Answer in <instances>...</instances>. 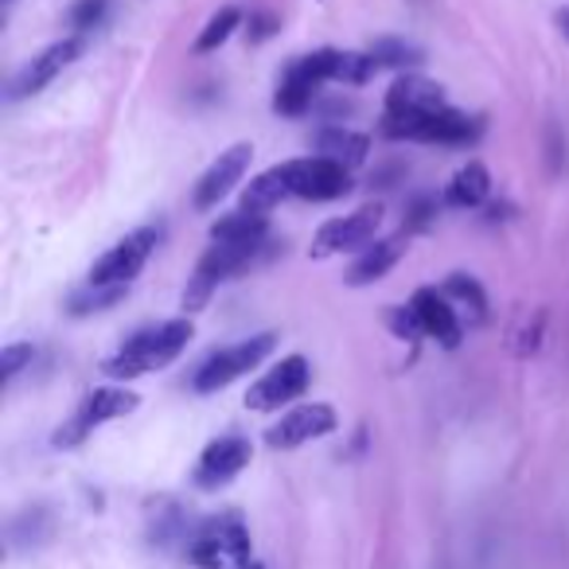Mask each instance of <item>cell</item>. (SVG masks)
<instances>
[{
  "label": "cell",
  "mask_w": 569,
  "mask_h": 569,
  "mask_svg": "<svg viewBox=\"0 0 569 569\" xmlns=\"http://www.w3.org/2000/svg\"><path fill=\"white\" fill-rule=\"evenodd\" d=\"M191 336H196V328H191L188 317L152 325V328H144V332H137L133 340L121 343V348L102 363V371L110 375L113 382H133L152 371H164L168 363L180 359V351L188 348Z\"/></svg>",
  "instance_id": "1"
},
{
  "label": "cell",
  "mask_w": 569,
  "mask_h": 569,
  "mask_svg": "<svg viewBox=\"0 0 569 569\" xmlns=\"http://www.w3.org/2000/svg\"><path fill=\"white\" fill-rule=\"evenodd\" d=\"M261 246L266 242H258V238H211V250L199 258L188 289H183V309L188 312L203 309L214 297V289H219L230 273H238L246 261H253V253H258Z\"/></svg>",
  "instance_id": "2"
},
{
  "label": "cell",
  "mask_w": 569,
  "mask_h": 569,
  "mask_svg": "<svg viewBox=\"0 0 569 569\" xmlns=\"http://www.w3.org/2000/svg\"><path fill=\"white\" fill-rule=\"evenodd\" d=\"M188 561L199 569H238L250 561V530L238 515H219L207 519L203 527L191 535Z\"/></svg>",
  "instance_id": "3"
},
{
  "label": "cell",
  "mask_w": 569,
  "mask_h": 569,
  "mask_svg": "<svg viewBox=\"0 0 569 569\" xmlns=\"http://www.w3.org/2000/svg\"><path fill=\"white\" fill-rule=\"evenodd\" d=\"M382 133L395 141H426V144H468L483 133V121L468 118L460 110L418 113V118H382Z\"/></svg>",
  "instance_id": "4"
},
{
  "label": "cell",
  "mask_w": 569,
  "mask_h": 569,
  "mask_svg": "<svg viewBox=\"0 0 569 569\" xmlns=\"http://www.w3.org/2000/svg\"><path fill=\"white\" fill-rule=\"evenodd\" d=\"M273 348H277L273 332H258L242 343H230V348L214 351L211 359H203V367L191 375V387H196L199 395H214V390L230 387V382H238L242 375H250Z\"/></svg>",
  "instance_id": "5"
},
{
  "label": "cell",
  "mask_w": 569,
  "mask_h": 569,
  "mask_svg": "<svg viewBox=\"0 0 569 569\" xmlns=\"http://www.w3.org/2000/svg\"><path fill=\"white\" fill-rule=\"evenodd\" d=\"M137 402H141V398H137L133 390H126V387H98V390H90V395L79 402V410L71 413V421H67V426H59L56 445H59V449H74V445L87 441V437L94 433L98 426H106V421L133 413Z\"/></svg>",
  "instance_id": "6"
},
{
  "label": "cell",
  "mask_w": 569,
  "mask_h": 569,
  "mask_svg": "<svg viewBox=\"0 0 569 569\" xmlns=\"http://www.w3.org/2000/svg\"><path fill=\"white\" fill-rule=\"evenodd\" d=\"M379 230H382V207L379 203H367L351 214L328 219L325 227L317 230V238H312V258L325 261V258L351 253V250L363 253L371 242H379Z\"/></svg>",
  "instance_id": "7"
},
{
  "label": "cell",
  "mask_w": 569,
  "mask_h": 569,
  "mask_svg": "<svg viewBox=\"0 0 569 569\" xmlns=\"http://www.w3.org/2000/svg\"><path fill=\"white\" fill-rule=\"evenodd\" d=\"M312 382V367L305 356H284L281 363H273L250 390H246V410H281V406L297 402V398L309 390Z\"/></svg>",
  "instance_id": "8"
},
{
  "label": "cell",
  "mask_w": 569,
  "mask_h": 569,
  "mask_svg": "<svg viewBox=\"0 0 569 569\" xmlns=\"http://www.w3.org/2000/svg\"><path fill=\"white\" fill-rule=\"evenodd\" d=\"M160 227H137L133 234H126L118 246L102 253L90 269V284H129L144 269V261L152 258V250L160 246Z\"/></svg>",
  "instance_id": "9"
},
{
  "label": "cell",
  "mask_w": 569,
  "mask_h": 569,
  "mask_svg": "<svg viewBox=\"0 0 569 569\" xmlns=\"http://www.w3.org/2000/svg\"><path fill=\"white\" fill-rule=\"evenodd\" d=\"M289 183V196H301V199H343L351 191V172L325 157H305V160H284L277 164Z\"/></svg>",
  "instance_id": "10"
},
{
  "label": "cell",
  "mask_w": 569,
  "mask_h": 569,
  "mask_svg": "<svg viewBox=\"0 0 569 569\" xmlns=\"http://www.w3.org/2000/svg\"><path fill=\"white\" fill-rule=\"evenodd\" d=\"M340 418L328 402H305V406H293L289 413L273 421L266 429V445L269 449H301L309 441H320V437L336 433Z\"/></svg>",
  "instance_id": "11"
},
{
  "label": "cell",
  "mask_w": 569,
  "mask_h": 569,
  "mask_svg": "<svg viewBox=\"0 0 569 569\" xmlns=\"http://www.w3.org/2000/svg\"><path fill=\"white\" fill-rule=\"evenodd\" d=\"M82 48H87V43H82V36H67V40L43 48L36 59H28V63L20 67L17 79L9 82V102H24V98L40 94L43 87H51V82H56L59 74H63L67 67L82 56Z\"/></svg>",
  "instance_id": "12"
},
{
  "label": "cell",
  "mask_w": 569,
  "mask_h": 569,
  "mask_svg": "<svg viewBox=\"0 0 569 569\" xmlns=\"http://www.w3.org/2000/svg\"><path fill=\"white\" fill-rule=\"evenodd\" d=\"M250 160H253V144L250 141H238V144H230L227 152H219V157L211 160V168L199 176L191 203H196L199 211H211V207H219L222 199H227L230 191L242 183V176L250 172Z\"/></svg>",
  "instance_id": "13"
},
{
  "label": "cell",
  "mask_w": 569,
  "mask_h": 569,
  "mask_svg": "<svg viewBox=\"0 0 569 569\" xmlns=\"http://www.w3.org/2000/svg\"><path fill=\"white\" fill-rule=\"evenodd\" d=\"M250 452H253L250 441H246V437H234V433L211 441L196 465V488H203V491L227 488V483L250 465Z\"/></svg>",
  "instance_id": "14"
},
{
  "label": "cell",
  "mask_w": 569,
  "mask_h": 569,
  "mask_svg": "<svg viewBox=\"0 0 569 569\" xmlns=\"http://www.w3.org/2000/svg\"><path fill=\"white\" fill-rule=\"evenodd\" d=\"M410 309L418 312L421 332H426L429 340H437L441 348H460V340H465V325H460V312L452 309L449 297L437 293V289H418L413 301H410Z\"/></svg>",
  "instance_id": "15"
},
{
  "label": "cell",
  "mask_w": 569,
  "mask_h": 569,
  "mask_svg": "<svg viewBox=\"0 0 569 569\" xmlns=\"http://www.w3.org/2000/svg\"><path fill=\"white\" fill-rule=\"evenodd\" d=\"M449 110L445 102V90L433 79H421V74H402L395 79V87L387 90V113L390 118H418V113H437Z\"/></svg>",
  "instance_id": "16"
},
{
  "label": "cell",
  "mask_w": 569,
  "mask_h": 569,
  "mask_svg": "<svg viewBox=\"0 0 569 569\" xmlns=\"http://www.w3.org/2000/svg\"><path fill=\"white\" fill-rule=\"evenodd\" d=\"M406 253V234H390V238H379V242H371L363 253L356 258V266L348 269V284H371L379 281V277H387L390 269L398 266V258Z\"/></svg>",
  "instance_id": "17"
},
{
  "label": "cell",
  "mask_w": 569,
  "mask_h": 569,
  "mask_svg": "<svg viewBox=\"0 0 569 569\" xmlns=\"http://www.w3.org/2000/svg\"><path fill=\"white\" fill-rule=\"evenodd\" d=\"M317 157L332 160V164L340 168H359L367 160V152H371V137L356 133V129H343V126H328L317 133Z\"/></svg>",
  "instance_id": "18"
},
{
  "label": "cell",
  "mask_w": 569,
  "mask_h": 569,
  "mask_svg": "<svg viewBox=\"0 0 569 569\" xmlns=\"http://www.w3.org/2000/svg\"><path fill=\"white\" fill-rule=\"evenodd\" d=\"M320 82L309 74V67L301 63V59H293V63L284 67L281 82H277V94H273V110L284 113V118H297V113H305L312 106V98H317Z\"/></svg>",
  "instance_id": "19"
},
{
  "label": "cell",
  "mask_w": 569,
  "mask_h": 569,
  "mask_svg": "<svg viewBox=\"0 0 569 569\" xmlns=\"http://www.w3.org/2000/svg\"><path fill=\"white\" fill-rule=\"evenodd\" d=\"M488 196H491V176L480 160H468V164L457 168V176L445 183V203L460 207V211H472V207H480Z\"/></svg>",
  "instance_id": "20"
},
{
  "label": "cell",
  "mask_w": 569,
  "mask_h": 569,
  "mask_svg": "<svg viewBox=\"0 0 569 569\" xmlns=\"http://www.w3.org/2000/svg\"><path fill=\"white\" fill-rule=\"evenodd\" d=\"M289 196V183H284V176H281V168H269V172H261V176H253L250 183L242 188V199H238V211H246V214H261L266 219L269 211H273L281 199Z\"/></svg>",
  "instance_id": "21"
},
{
  "label": "cell",
  "mask_w": 569,
  "mask_h": 569,
  "mask_svg": "<svg viewBox=\"0 0 569 569\" xmlns=\"http://www.w3.org/2000/svg\"><path fill=\"white\" fill-rule=\"evenodd\" d=\"M445 297L452 301V309H465V312H472V320H483L488 317V297H483V289L472 281L468 273H452L449 281H445V289H441Z\"/></svg>",
  "instance_id": "22"
},
{
  "label": "cell",
  "mask_w": 569,
  "mask_h": 569,
  "mask_svg": "<svg viewBox=\"0 0 569 569\" xmlns=\"http://www.w3.org/2000/svg\"><path fill=\"white\" fill-rule=\"evenodd\" d=\"M238 24H242V12H238V9H219L211 20H207L203 32H199L196 51H199V56H207V51H219L222 43L238 32Z\"/></svg>",
  "instance_id": "23"
},
{
  "label": "cell",
  "mask_w": 569,
  "mask_h": 569,
  "mask_svg": "<svg viewBox=\"0 0 569 569\" xmlns=\"http://www.w3.org/2000/svg\"><path fill=\"white\" fill-rule=\"evenodd\" d=\"M266 234H269V222L261 214H246V211L222 214L211 227V238H258V242H266Z\"/></svg>",
  "instance_id": "24"
},
{
  "label": "cell",
  "mask_w": 569,
  "mask_h": 569,
  "mask_svg": "<svg viewBox=\"0 0 569 569\" xmlns=\"http://www.w3.org/2000/svg\"><path fill=\"white\" fill-rule=\"evenodd\" d=\"M129 284H90L87 293L71 297V312L74 317H87V312H106L110 305H118L126 297Z\"/></svg>",
  "instance_id": "25"
},
{
  "label": "cell",
  "mask_w": 569,
  "mask_h": 569,
  "mask_svg": "<svg viewBox=\"0 0 569 569\" xmlns=\"http://www.w3.org/2000/svg\"><path fill=\"white\" fill-rule=\"evenodd\" d=\"M371 56L379 59V67H398V71L421 63V51L413 48V43H406V40H379L371 48Z\"/></svg>",
  "instance_id": "26"
},
{
  "label": "cell",
  "mask_w": 569,
  "mask_h": 569,
  "mask_svg": "<svg viewBox=\"0 0 569 569\" xmlns=\"http://www.w3.org/2000/svg\"><path fill=\"white\" fill-rule=\"evenodd\" d=\"M106 9H110V0H74L71 9V28L74 32H90L106 20Z\"/></svg>",
  "instance_id": "27"
},
{
  "label": "cell",
  "mask_w": 569,
  "mask_h": 569,
  "mask_svg": "<svg viewBox=\"0 0 569 569\" xmlns=\"http://www.w3.org/2000/svg\"><path fill=\"white\" fill-rule=\"evenodd\" d=\"M36 359V348L32 343H9V348L0 351V375H4V382H12L20 371H24L28 363Z\"/></svg>",
  "instance_id": "28"
},
{
  "label": "cell",
  "mask_w": 569,
  "mask_h": 569,
  "mask_svg": "<svg viewBox=\"0 0 569 569\" xmlns=\"http://www.w3.org/2000/svg\"><path fill=\"white\" fill-rule=\"evenodd\" d=\"M390 328H395L398 336H406V340H418V336H426L421 332V320H418V312L406 305V309H395L390 312Z\"/></svg>",
  "instance_id": "29"
},
{
  "label": "cell",
  "mask_w": 569,
  "mask_h": 569,
  "mask_svg": "<svg viewBox=\"0 0 569 569\" xmlns=\"http://www.w3.org/2000/svg\"><path fill=\"white\" fill-rule=\"evenodd\" d=\"M277 28H281V20H277L273 12H258V17H250V28H246V32H250L253 43H261V40H269Z\"/></svg>",
  "instance_id": "30"
},
{
  "label": "cell",
  "mask_w": 569,
  "mask_h": 569,
  "mask_svg": "<svg viewBox=\"0 0 569 569\" xmlns=\"http://www.w3.org/2000/svg\"><path fill=\"white\" fill-rule=\"evenodd\" d=\"M429 214H433V203H429V199H413V207H410V227H426Z\"/></svg>",
  "instance_id": "31"
},
{
  "label": "cell",
  "mask_w": 569,
  "mask_h": 569,
  "mask_svg": "<svg viewBox=\"0 0 569 569\" xmlns=\"http://www.w3.org/2000/svg\"><path fill=\"white\" fill-rule=\"evenodd\" d=\"M553 24H558V32L569 40V4H566V9H558V12H553Z\"/></svg>",
  "instance_id": "32"
},
{
  "label": "cell",
  "mask_w": 569,
  "mask_h": 569,
  "mask_svg": "<svg viewBox=\"0 0 569 569\" xmlns=\"http://www.w3.org/2000/svg\"><path fill=\"white\" fill-rule=\"evenodd\" d=\"M238 569H261L258 561H246V566H238Z\"/></svg>",
  "instance_id": "33"
},
{
  "label": "cell",
  "mask_w": 569,
  "mask_h": 569,
  "mask_svg": "<svg viewBox=\"0 0 569 569\" xmlns=\"http://www.w3.org/2000/svg\"><path fill=\"white\" fill-rule=\"evenodd\" d=\"M4 4H12V0H4Z\"/></svg>",
  "instance_id": "34"
}]
</instances>
